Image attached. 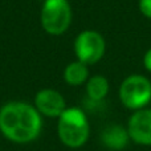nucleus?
Instances as JSON below:
<instances>
[{
  "label": "nucleus",
  "instance_id": "nucleus-1",
  "mask_svg": "<svg viewBox=\"0 0 151 151\" xmlns=\"http://www.w3.org/2000/svg\"><path fill=\"white\" fill-rule=\"evenodd\" d=\"M41 114L27 102H8L0 109V131L15 143H29L40 135Z\"/></svg>",
  "mask_w": 151,
  "mask_h": 151
},
{
  "label": "nucleus",
  "instance_id": "nucleus-7",
  "mask_svg": "<svg viewBox=\"0 0 151 151\" xmlns=\"http://www.w3.org/2000/svg\"><path fill=\"white\" fill-rule=\"evenodd\" d=\"M35 107L41 115L58 118L66 109L65 98L55 89H41L35 97Z\"/></svg>",
  "mask_w": 151,
  "mask_h": 151
},
{
  "label": "nucleus",
  "instance_id": "nucleus-5",
  "mask_svg": "<svg viewBox=\"0 0 151 151\" xmlns=\"http://www.w3.org/2000/svg\"><path fill=\"white\" fill-rule=\"evenodd\" d=\"M73 49L77 60L89 66L98 63L104 57L106 50V41L99 32L86 29L77 35Z\"/></svg>",
  "mask_w": 151,
  "mask_h": 151
},
{
  "label": "nucleus",
  "instance_id": "nucleus-10",
  "mask_svg": "<svg viewBox=\"0 0 151 151\" xmlns=\"http://www.w3.org/2000/svg\"><path fill=\"white\" fill-rule=\"evenodd\" d=\"M109 81L105 76L96 74L86 81V94L93 101H101L109 93Z\"/></svg>",
  "mask_w": 151,
  "mask_h": 151
},
{
  "label": "nucleus",
  "instance_id": "nucleus-9",
  "mask_svg": "<svg viewBox=\"0 0 151 151\" xmlns=\"http://www.w3.org/2000/svg\"><path fill=\"white\" fill-rule=\"evenodd\" d=\"M64 80L70 86H80L89 80V68L81 61H73L64 69Z\"/></svg>",
  "mask_w": 151,
  "mask_h": 151
},
{
  "label": "nucleus",
  "instance_id": "nucleus-12",
  "mask_svg": "<svg viewBox=\"0 0 151 151\" xmlns=\"http://www.w3.org/2000/svg\"><path fill=\"white\" fill-rule=\"evenodd\" d=\"M143 65H145V68L151 73V48L145 53V56H143Z\"/></svg>",
  "mask_w": 151,
  "mask_h": 151
},
{
  "label": "nucleus",
  "instance_id": "nucleus-4",
  "mask_svg": "<svg viewBox=\"0 0 151 151\" xmlns=\"http://www.w3.org/2000/svg\"><path fill=\"white\" fill-rule=\"evenodd\" d=\"M119 99L130 110L145 109L151 101V82L142 74L127 76L119 86Z\"/></svg>",
  "mask_w": 151,
  "mask_h": 151
},
{
  "label": "nucleus",
  "instance_id": "nucleus-2",
  "mask_svg": "<svg viewBox=\"0 0 151 151\" xmlns=\"http://www.w3.org/2000/svg\"><path fill=\"white\" fill-rule=\"evenodd\" d=\"M57 134L65 146L78 149L89 139L90 126L86 114L80 107H66L58 117Z\"/></svg>",
  "mask_w": 151,
  "mask_h": 151
},
{
  "label": "nucleus",
  "instance_id": "nucleus-6",
  "mask_svg": "<svg viewBox=\"0 0 151 151\" xmlns=\"http://www.w3.org/2000/svg\"><path fill=\"white\" fill-rule=\"evenodd\" d=\"M127 133L134 143L151 146V109H141L131 114L127 122Z\"/></svg>",
  "mask_w": 151,
  "mask_h": 151
},
{
  "label": "nucleus",
  "instance_id": "nucleus-3",
  "mask_svg": "<svg viewBox=\"0 0 151 151\" xmlns=\"http://www.w3.org/2000/svg\"><path fill=\"white\" fill-rule=\"evenodd\" d=\"M73 12L68 0H44L40 11V23L48 35H64L70 27Z\"/></svg>",
  "mask_w": 151,
  "mask_h": 151
},
{
  "label": "nucleus",
  "instance_id": "nucleus-8",
  "mask_svg": "<svg viewBox=\"0 0 151 151\" xmlns=\"http://www.w3.org/2000/svg\"><path fill=\"white\" fill-rule=\"evenodd\" d=\"M129 139H130V137H129L127 129L118 125L109 126L102 133V142H104V145L113 150L123 149L127 145Z\"/></svg>",
  "mask_w": 151,
  "mask_h": 151
},
{
  "label": "nucleus",
  "instance_id": "nucleus-11",
  "mask_svg": "<svg viewBox=\"0 0 151 151\" xmlns=\"http://www.w3.org/2000/svg\"><path fill=\"white\" fill-rule=\"evenodd\" d=\"M138 5L142 15L147 19H151V0H139Z\"/></svg>",
  "mask_w": 151,
  "mask_h": 151
}]
</instances>
